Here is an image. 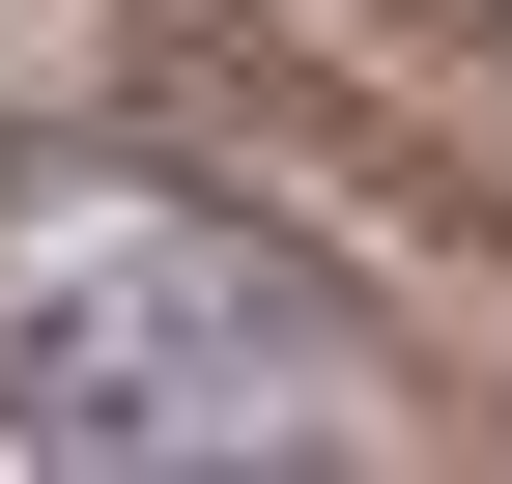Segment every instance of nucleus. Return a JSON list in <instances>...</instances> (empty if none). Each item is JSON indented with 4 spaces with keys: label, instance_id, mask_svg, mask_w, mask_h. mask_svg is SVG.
<instances>
[{
    "label": "nucleus",
    "instance_id": "1",
    "mask_svg": "<svg viewBox=\"0 0 512 484\" xmlns=\"http://www.w3.org/2000/svg\"><path fill=\"white\" fill-rule=\"evenodd\" d=\"M342 399H370V342L256 228H200L171 171L0 200V428L29 456H256V428H342Z\"/></svg>",
    "mask_w": 512,
    "mask_h": 484
}]
</instances>
